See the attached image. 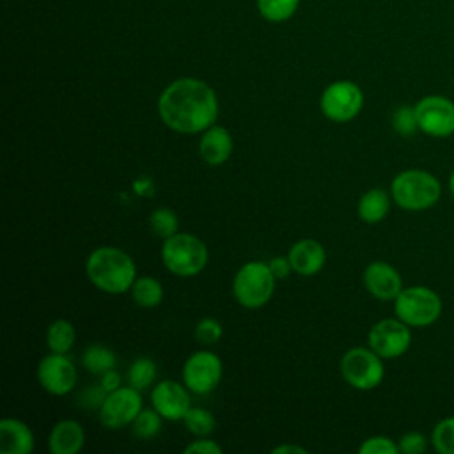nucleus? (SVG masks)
Returning <instances> with one entry per match:
<instances>
[{
    "label": "nucleus",
    "mask_w": 454,
    "mask_h": 454,
    "mask_svg": "<svg viewBox=\"0 0 454 454\" xmlns=\"http://www.w3.org/2000/svg\"><path fill=\"white\" fill-rule=\"evenodd\" d=\"M158 112L172 131L184 135L202 133L218 117V99L206 82L179 78L160 94Z\"/></svg>",
    "instance_id": "obj_1"
},
{
    "label": "nucleus",
    "mask_w": 454,
    "mask_h": 454,
    "mask_svg": "<svg viewBox=\"0 0 454 454\" xmlns=\"http://www.w3.org/2000/svg\"><path fill=\"white\" fill-rule=\"evenodd\" d=\"M89 280L108 294H122L131 289L137 278V266L124 250L115 247H99L85 261Z\"/></svg>",
    "instance_id": "obj_2"
},
{
    "label": "nucleus",
    "mask_w": 454,
    "mask_h": 454,
    "mask_svg": "<svg viewBox=\"0 0 454 454\" xmlns=\"http://www.w3.org/2000/svg\"><path fill=\"white\" fill-rule=\"evenodd\" d=\"M390 195L406 211H424L440 200L442 184L424 168H408L392 179Z\"/></svg>",
    "instance_id": "obj_3"
},
{
    "label": "nucleus",
    "mask_w": 454,
    "mask_h": 454,
    "mask_svg": "<svg viewBox=\"0 0 454 454\" xmlns=\"http://www.w3.org/2000/svg\"><path fill=\"white\" fill-rule=\"evenodd\" d=\"M163 266L177 277L199 275L207 264L206 243L190 232H176L163 239Z\"/></svg>",
    "instance_id": "obj_4"
},
{
    "label": "nucleus",
    "mask_w": 454,
    "mask_h": 454,
    "mask_svg": "<svg viewBox=\"0 0 454 454\" xmlns=\"http://www.w3.org/2000/svg\"><path fill=\"white\" fill-rule=\"evenodd\" d=\"M275 275L268 262L250 261L243 264L232 280V294L245 309H259L270 301L275 291Z\"/></svg>",
    "instance_id": "obj_5"
},
{
    "label": "nucleus",
    "mask_w": 454,
    "mask_h": 454,
    "mask_svg": "<svg viewBox=\"0 0 454 454\" xmlns=\"http://www.w3.org/2000/svg\"><path fill=\"white\" fill-rule=\"evenodd\" d=\"M395 317L408 326L424 328L433 325L442 314V298L436 291L426 286L403 287L394 300Z\"/></svg>",
    "instance_id": "obj_6"
},
{
    "label": "nucleus",
    "mask_w": 454,
    "mask_h": 454,
    "mask_svg": "<svg viewBox=\"0 0 454 454\" xmlns=\"http://www.w3.org/2000/svg\"><path fill=\"white\" fill-rule=\"evenodd\" d=\"M340 374L353 388L372 390L383 381V358L371 348H351L340 358Z\"/></svg>",
    "instance_id": "obj_7"
},
{
    "label": "nucleus",
    "mask_w": 454,
    "mask_h": 454,
    "mask_svg": "<svg viewBox=\"0 0 454 454\" xmlns=\"http://www.w3.org/2000/svg\"><path fill=\"white\" fill-rule=\"evenodd\" d=\"M319 106L326 119L333 122H348L360 114L364 106V92L355 82L339 80L323 90Z\"/></svg>",
    "instance_id": "obj_8"
},
{
    "label": "nucleus",
    "mask_w": 454,
    "mask_h": 454,
    "mask_svg": "<svg viewBox=\"0 0 454 454\" xmlns=\"http://www.w3.org/2000/svg\"><path fill=\"white\" fill-rule=\"evenodd\" d=\"M419 129L434 138L454 135V101L442 94L420 98L415 105Z\"/></svg>",
    "instance_id": "obj_9"
},
{
    "label": "nucleus",
    "mask_w": 454,
    "mask_h": 454,
    "mask_svg": "<svg viewBox=\"0 0 454 454\" xmlns=\"http://www.w3.org/2000/svg\"><path fill=\"white\" fill-rule=\"evenodd\" d=\"M142 411V395L135 387H119L112 392H106L99 406V420L108 429H121L128 424H133L137 415Z\"/></svg>",
    "instance_id": "obj_10"
},
{
    "label": "nucleus",
    "mask_w": 454,
    "mask_h": 454,
    "mask_svg": "<svg viewBox=\"0 0 454 454\" xmlns=\"http://www.w3.org/2000/svg\"><path fill=\"white\" fill-rule=\"evenodd\" d=\"M369 348L383 360L404 355L411 344L410 326L399 317H387L374 323L367 333Z\"/></svg>",
    "instance_id": "obj_11"
},
{
    "label": "nucleus",
    "mask_w": 454,
    "mask_h": 454,
    "mask_svg": "<svg viewBox=\"0 0 454 454\" xmlns=\"http://www.w3.org/2000/svg\"><path fill=\"white\" fill-rule=\"evenodd\" d=\"M222 374V360L213 351H195L183 365V383L190 392L200 395L213 392L218 387Z\"/></svg>",
    "instance_id": "obj_12"
},
{
    "label": "nucleus",
    "mask_w": 454,
    "mask_h": 454,
    "mask_svg": "<svg viewBox=\"0 0 454 454\" xmlns=\"http://www.w3.org/2000/svg\"><path fill=\"white\" fill-rule=\"evenodd\" d=\"M78 374L66 353H50L37 364V381L51 395H66L76 385Z\"/></svg>",
    "instance_id": "obj_13"
},
{
    "label": "nucleus",
    "mask_w": 454,
    "mask_h": 454,
    "mask_svg": "<svg viewBox=\"0 0 454 454\" xmlns=\"http://www.w3.org/2000/svg\"><path fill=\"white\" fill-rule=\"evenodd\" d=\"M151 404L167 420H183L192 408L186 385L172 380H163L153 387Z\"/></svg>",
    "instance_id": "obj_14"
},
{
    "label": "nucleus",
    "mask_w": 454,
    "mask_h": 454,
    "mask_svg": "<svg viewBox=\"0 0 454 454\" xmlns=\"http://www.w3.org/2000/svg\"><path fill=\"white\" fill-rule=\"evenodd\" d=\"M362 280L365 289L381 301H394L403 289V278L399 271L385 261H374L367 264Z\"/></svg>",
    "instance_id": "obj_15"
},
{
    "label": "nucleus",
    "mask_w": 454,
    "mask_h": 454,
    "mask_svg": "<svg viewBox=\"0 0 454 454\" xmlns=\"http://www.w3.org/2000/svg\"><path fill=\"white\" fill-rule=\"evenodd\" d=\"M287 257L293 266V271H296L298 275H303V277L317 275L326 262L325 247L319 241L310 239V238L296 241L289 248Z\"/></svg>",
    "instance_id": "obj_16"
},
{
    "label": "nucleus",
    "mask_w": 454,
    "mask_h": 454,
    "mask_svg": "<svg viewBox=\"0 0 454 454\" xmlns=\"http://www.w3.org/2000/svg\"><path fill=\"white\" fill-rule=\"evenodd\" d=\"M32 429L18 419L0 420V452L2 454H30L34 450Z\"/></svg>",
    "instance_id": "obj_17"
},
{
    "label": "nucleus",
    "mask_w": 454,
    "mask_h": 454,
    "mask_svg": "<svg viewBox=\"0 0 454 454\" xmlns=\"http://www.w3.org/2000/svg\"><path fill=\"white\" fill-rule=\"evenodd\" d=\"M232 153V137L223 126H209L202 131L199 142V154L207 165H222Z\"/></svg>",
    "instance_id": "obj_18"
},
{
    "label": "nucleus",
    "mask_w": 454,
    "mask_h": 454,
    "mask_svg": "<svg viewBox=\"0 0 454 454\" xmlns=\"http://www.w3.org/2000/svg\"><path fill=\"white\" fill-rule=\"evenodd\" d=\"M85 443V431L80 422L64 419L57 422L48 436V449L51 454H76Z\"/></svg>",
    "instance_id": "obj_19"
},
{
    "label": "nucleus",
    "mask_w": 454,
    "mask_h": 454,
    "mask_svg": "<svg viewBox=\"0 0 454 454\" xmlns=\"http://www.w3.org/2000/svg\"><path fill=\"white\" fill-rule=\"evenodd\" d=\"M390 197L381 188H371L360 195L356 204V213L362 222L365 223H378L381 222L390 211Z\"/></svg>",
    "instance_id": "obj_20"
},
{
    "label": "nucleus",
    "mask_w": 454,
    "mask_h": 454,
    "mask_svg": "<svg viewBox=\"0 0 454 454\" xmlns=\"http://www.w3.org/2000/svg\"><path fill=\"white\" fill-rule=\"evenodd\" d=\"M129 293L133 301L144 309H153L163 300V287L154 277H137Z\"/></svg>",
    "instance_id": "obj_21"
},
{
    "label": "nucleus",
    "mask_w": 454,
    "mask_h": 454,
    "mask_svg": "<svg viewBox=\"0 0 454 454\" xmlns=\"http://www.w3.org/2000/svg\"><path fill=\"white\" fill-rule=\"evenodd\" d=\"M115 362H117L115 353L110 348L103 346V344H90L82 353V364L92 374L101 376L108 369H114Z\"/></svg>",
    "instance_id": "obj_22"
},
{
    "label": "nucleus",
    "mask_w": 454,
    "mask_h": 454,
    "mask_svg": "<svg viewBox=\"0 0 454 454\" xmlns=\"http://www.w3.org/2000/svg\"><path fill=\"white\" fill-rule=\"evenodd\" d=\"M46 344L53 353H67L74 344V326L67 319H55L46 330Z\"/></svg>",
    "instance_id": "obj_23"
},
{
    "label": "nucleus",
    "mask_w": 454,
    "mask_h": 454,
    "mask_svg": "<svg viewBox=\"0 0 454 454\" xmlns=\"http://www.w3.org/2000/svg\"><path fill=\"white\" fill-rule=\"evenodd\" d=\"M156 364L147 358V356H140L137 358L129 369H128V381L131 387H135L137 390H145L149 388L154 380H156Z\"/></svg>",
    "instance_id": "obj_24"
},
{
    "label": "nucleus",
    "mask_w": 454,
    "mask_h": 454,
    "mask_svg": "<svg viewBox=\"0 0 454 454\" xmlns=\"http://www.w3.org/2000/svg\"><path fill=\"white\" fill-rule=\"evenodd\" d=\"M161 415L154 408H142L131 424L133 434L140 440H151L161 431Z\"/></svg>",
    "instance_id": "obj_25"
},
{
    "label": "nucleus",
    "mask_w": 454,
    "mask_h": 454,
    "mask_svg": "<svg viewBox=\"0 0 454 454\" xmlns=\"http://www.w3.org/2000/svg\"><path fill=\"white\" fill-rule=\"evenodd\" d=\"M298 2L300 0H257V7L264 20L278 23L289 20L294 14Z\"/></svg>",
    "instance_id": "obj_26"
},
{
    "label": "nucleus",
    "mask_w": 454,
    "mask_h": 454,
    "mask_svg": "<svg viewBox=\"0 0 454 454\" xmlns=\"http://www.w3.org/2000/svg\"><path fill=\"white\" fill-rule=\"evenodd\" d=\"M149 225H151V231L161 238V239H167L168 236L176 234L177 232V227H179V220H177V215L168 209V207H158L154 209L151 215H149Z\"/></svg>",
    "instance_id": "obj_27"
},
{
    "label": "nucleus",
    "mask_w": 454,
    "mask_h": 454,
    "mask_svg": "<svg viewBox=\"0 0 454 454\" xmlns=\"http://www.w3.org/2000/svg\"><path fill=\"white\" fill-rule=\"evenodd\" d=\"M184 426L186 429L195 436H207L215 431V417L206 408H190L184 415Z\"/></svg>",
    "instance_id": "obj_28"
},
{
    "label": "nucleus",
    "mask_w": 454,
    "mask_h": 454,
    "mask_svg": "<svg viewBox=\"0 0 454 454\" xmlns=\"http://www.w3.org/2000/svg\"><path fill=\"white\" fill-rule=\"evenodd\" d=\"M431 442L436 452L454 454V417H445L433 427Z\"/></svg>",
    "instance_id": "obj_29"
},
{
    "label": "nucleus",
    "mask_w": 454,
    "mask_h": 454,
    "mask_svg": "<svg viewBox=\"0 0 454 454\" xmlns=\"http://www.w3.org/2000/svg\"><path fill=\"white\" fill-rule=\"evenodd\" d=\"M392 128L395 133L403 137H410L415 131H419V121L415 115V106L401 105L392 114Z\"/></svg>",
    "instance_id": "obj_30"
},
{
    "label": "nucleus",
    "mask_w": 454,
    "mask_h": 454,
    "mask_svg": "<svg viewBox=\"0 0 454 454\" xmlns=\"http://www.w3.org/2000/svg\"><path fill=\"white\" fill-rule=\"evenodd\" d=\"M223 328L218 319L213 317H204L195 325V339L202 344H215L222 339Z\"/></svg>",
    "instance_id": "obj_31"
},
{
    "label": "nucleus",
    "mask_w": 454,
    "mask_h": 454,
    "mask_svg": "<svg viewBox=\"0 0 454 454\" xmlns=\"http://www.w3.org/2000/svg\"><path fill=\"white\" fill-rule=\"evenodd\" d=\"M358 452L360 454H397L399 447L392 438L378 434L364 440L362 445L358 447Z\"/></svg>",
    "instance_id": "obj_32"
},
{
    "label": "nucleus",
    "mask_w": 454,
    "mask_h": 454,
    "mask_svg": "<svg viewBox=\"0 0 454 454\" xmlns=\"http://www.w3.org/2000/svg\"><path fill=\"white\" fill-rule=\"evenodd\" d=\"M397 447H399V452L403 454H422L427 449V440L419 431H408L399 438Z\"/></svg>",
    "instance_id": "obj_33"
},
{
    "label": "nucleus",
    "mask_w": 454,
    "mask_h": 454,
    "mask_svg": "<svg viewBox=\"0 0 454 454\" xmlns=\"http://www.w3.org/2000/svg\"><path fill=\"white\" fill-rule=\"evenodd\" d=\"M186 454H222V447L207 438L193 440L190 445L184 447Z\"/></svg>",
    "instance_id": "obj_34"
},
{
    "label": "nucleus",
    "mask_w": 454,
    "mask_h": 454,
    "mask_svg": "<svg viewBox=\"0 0 454 454\" xmlns=\"http://www.w3.org/2000/svg\"><path fill=\"white\" fill-rule=\"evenodd\" d=\"M270 270L271 273L275 275V278H286L289 277V273L293 271V266L289 262V257H284V255H275L270 259Z\"/></svg>",
    "instance_id": "obj_35"
},
{
    "label": "nucleus",
    "mask_w": 454,
    "mask_h": 454,
    "mask_svg": "<svg viewBox=\"0 0 454 454\" xmlns=\"http://www.w3.org/2000/svg\"><path fill=\"white\" fill-rule=\"evenodd\" d=\"M99 385L103 387L105 392H112V390H115V388L121 387V374H119L115 369H108L106 372L101 374Z\"/></svg>",
    "instance_id": "obj_36"
},
{
    "label": "nucleus",
    "mask_w": 454,
    "mask_h": 454,
    "mask_svg": "<svg viewBox=\"0 0 454 454\" xmlns=\"http://www.w3.org/2000/svg\"><path fill=\"white\" fill-rule=\"evenodd\" d=\"M271 452L273 454H289V452H293V454H307V449H303L300 445H278Z\"/></svg>",
    "instance_id": "obj_37"
},
{
    "label": "nucleus",
    "mask_w": 454,
    "mask_h": 454,
    "mask_svg": "<svg viewBox=\"0 0 454 454\" xmlns=\"http://www.w3.org/2000/svg\"><path fill=\"white\" fill-rule=\"evenodd\" d=\"M449 190H450V193H452V197H454V170H452V174H450V177H449Z\"/></svg>",
    "instance_id": "obj_38"
}]
</instances>
